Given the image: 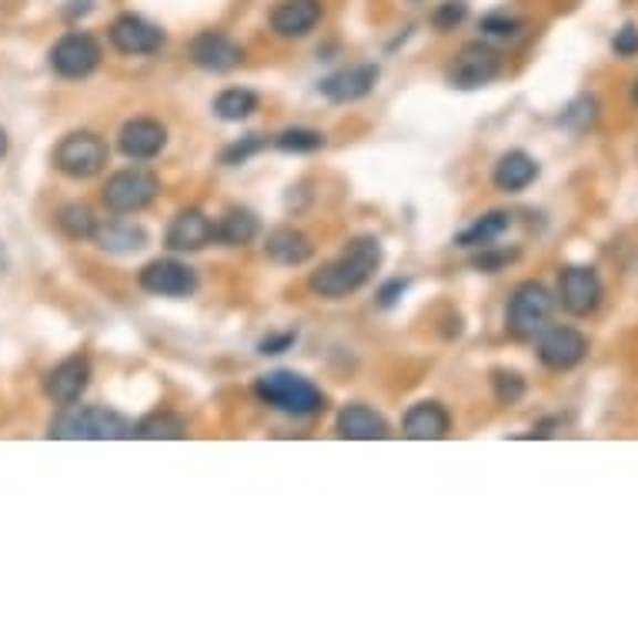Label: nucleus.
<instances>
[{
    "label": "nucleus",
    "instance_id": "obj_1",
    "mask_svg": "<svg viewBox=\"0 0 638 638\" xmlns=\"http://www.w3.org/2000/svg\"><path fill=\"white\" fill-rule=\"evenodd\" d=\"M378 268H381V241L372 234H362L342 251V258H335L325 268H317L307 278V287L322 297H348L358 287H365Z\"/></svg>",
    "mask_w": 638,
    "mask_h": 638
},
{
    "label": "nucleus",
    "instance_id": "obj_2",
    "mask_svg": "<svg viewBox=\"0 0 638 638\" xmlns=\"http://www.w3.org/2000/svg\"><path fill=\"white\" fill-rule=\"evenodd\" d=\"M48 438H61V441H117V438H134V425L107 408H74L67 405L54 421Z\"/></svg>",
    "mask_w": 638,
    "mask_h": 638
},
{
    "label": "nucleus",
    "instance_id": "obj_3",
    "mask_svg": "<svg viewBox=\"0 0 638 638\" xmlns=\"http://www.w3.org/2000/svg\"><path fill=\"white\" fill-rule=\"evenodd\" d=\"M254 395L261 398V405L281 411V415H294V418H307L314 411L325 408V395L317 385H311L307 378L294 375V372H271L261 375L254 381Z\"/></svg>",
    "mask_w": 638,
    "mask_h": 638
},
{
    "label": "nucleus",
    "instance_id": "obj_4",
    "mask_svg": "<svg viewBox=\"0 0 638 638\" xmlns=\"http://www.w3.org/2000/svg\"><path fill=\"white\" fill-rule=\"evenodd\" d=\"M552 294L545 284L538 281H522L512 297H509V311H505V328L512 338L519 342H532L548 328V317H552Z\"/></svg>",
    "mask_w": 638,
    "mask_h": 638
},
{
    "label": "nucleus",
    "instance_id": "obj_5",
    "mask_svg": "<svg viewBox=\"0 0 638 638\" xmlns=\"http://www.w3.org/2000/svg\"><path fill=\"white\" fill-rule=\"evenodd\" d=\"M107 144L94 130H71L54 147V168L74 181H87L107 168Z\"/></svg>",
    "mask_w": 638,
    "mask_h": 638
},
{
    "label": "nucleus",
    "instance_id": "obj_6",
    "mask_svg": "<svg viewBox=\"0 0 638 638\" xmlns=\"http://www.w3.org/2000/svg\"><path fill=\"white\" fill-rule=\"evenodd\" d=\"M157 191H161V181H157L150 171H144V168H124V171H117V175L107 178L101 198H104L107 211H114V215H137V211H144V208L154 205Z\"/></svg>",
    "mask_w": 638,
    "mask_h": 638
},
{
    "label": "nucleus",
    "instance_id": "obj_7",
    "mask_svg": "<svg viewBox=\"0 0 638 638\" xmlns=\"http://www.w3.org/2000/svg\"><path fill=\"white\" fill-rule=\"evenodd\" d=\"M101 64V44L87 31H67L54 48H51V67L64 81H81L91 77Z\"/></svg>",
    "mask_w": 638,
    "mask_h": 638
},
{
    "label": "nucleus",
    "instance_id": "obj_8",
    "mask_svg": "<svg viewBox=\"0 0 638 638\" xmlns=\"http://www.w3.org/2000/svg\"><path fill=\"white\" fill-rule=\"evenodd\" d=\"M502 74V57L489 44H468L448 67V84L458 91H478Z\"/></svg>",
    "mask_w": 638,
    "mask_h": 638
},
{
    "label": "nucleus",
    "instance_id": "obj_9",
    "mask_svg": "<svg viewBox=\"0 0 638 638\" xmlns=\"http://www.w3.org/2000/svg\"><path fill=\"white\" fill-rule=\"evenodd\" d=\"M137 284L154 297H188L198 291V274H195V268H188L175 258H157L140 268Z\"/></svg>",
    "mask_w": 638,
    "mask_h": 638
},
{
    "label": "nucleus",
    "instance_id": "obj_10",
    "mask_svg": "<svg viewBox=\"0 0 638 638\" xmlns=\"http://www.w3.org/2000/svg\"><path fill=\"white\" fill-rule=\"evenodd\" d=\"M107 38H111V48L127 54V57H140V54H157L165 48V31L144 21L140 14H121L114 18V24L107 28Z\"/></svg>",
    "mask_w": 638,
    "mask_h": 638
},
{
    "label": "nucleus",
    "instance_id": "obj_11",
    "mask_svg": "<svg viewBox=\"0 0 638 638\" xmlns=\"http://www.w3.org/2000/svg\"><path fill=\"white\" fill-rule=\"evenodd\" d=\"M588 338L575 328H545L538 335V362L552 372H572L585 362Z\"/></svg>",
    "mask_w": 638,
    "mask_h": 638
},
{
    "label": "nucleus",
    "instance_id": "obj_12",
    "mask_svg": "<svg viewBox=\"0 0 638 638\" xmlns=\"http://www.w3.org/2000/svg\"><path fill=\"white\" fill-rule=\"evenodd\" d=\"M558 294H562V307L575 317L592 314L602 304V278L595 274V268H565L558 278Z\"/></svg>",
    "mask_w": 638,
    "mask_h": 638
},
{
    "label": "nucleus",
    "instance_id": "obj_13",
    "mask_svg": "<svg viewBox=\"0 0 638 638\" xmlns=\"http://www.w3.org/2000/svg\"><path fill=\"white\" fill-rule=\"evenodd\" d=\"M165 144H168V127L154 117H134L117 134V147L130 161H150V157L165 150Z\"/></svg>",
    "mask_w": 638,
    "mask_h": 638
},
{
    "label": "nucleus",
    "instance_id": "obj_14",
    "mask_svg": "<svg viewBox=\"0 0 638 638\" xmlns=\"http://www.w3.org/2000/svg\"><path fill=\"white\" fill-rule=\"evenodd\" d=\"M244 61V51L238 41H231L221 31H205L191 41V64L208 74H228Z\"/></svg>",
    "mask_w": 638,
    "mask_h": 638
},
{
    "label": "nucleus",
    "instance_id": "obj_15",
    "mask_svg": "<svg viewBox=\"0 0 638 638\" xmlns=\"http://www.w3.org/2000/svg\"><path fill=\"white\" fill-rule=\"evenodd\" d=\"M91 385V362L74 355V358H64L61 365H54L44 378V391L54 405H74L81 401V395L87 391Z\"/></svg>",
    "mask_w": 638,
    "mask_h": 638
},
{
    "label": "nucleus",
    "instance_id": "obj_16",
    "mask_svg": "<svg viewBox=\"0 0 638 638\" xmlns=\"http://www.w3.org/2000/svg\"><path fill=\"white\" fill-rule=\"evenodd\" d=\"M165 241L171 251H188V254L205 251L215 241V221L198 208H185L171 218Z\"/></svg>",
    "mask_w": 638,
    "mask_h": 638
},
{
    "label": "nucleus",
    "instance_id": "obj_17",
    "mask_svg": "<svg viewBox=\"0 0 638 638\" xmlns=\"http://www.w3.org/2000/svg\"><path fill=\"white\" fill-rule=\"evenodd\" d=\"M378 77H381L378 64H355V67H345L338 74H332L328 81H322V87H317V91H322L335 104H355V101H362V97H368L375 91Z\"/></svg>",
    "mask_w": 638,
    "mask_h": 638
},
{
    "label": "nucleus",
    "instance_id": "obj_18",
    "mask_svg": "<svg viewBox=\"0 0 638 638\" xmlns=\"http://www.w3.org/2000/svg\"><path fill=\"white\" fill-rule=\"evenodd\" d=\"M317 24H322V4L317 0H281L271 14V31L284 41L307 38Z\"/></svg>",
    "mask_w": 638,
    "mask_h": 638
},
{
    "label": "nucleus",
    "instance_id": "obj_19",
    "mask_svg": "<svg viewBox=\"0 0 638 638\" xmlns=\"http://www.w3.org/2000/svg\"><path fill=\"white\" fill-rule=\"evenodd\" d=\"M401 431L411 441H438V438H448L451 415L438 401H418V405L408 408V415L401 421Z\"/></svg>",
    "mask_w": 638,
    "mask_h": 638
},
{
    "label": "nucleus",
    "instance_id": "obj_20",
    "mask_svg": "<svg viewBox=\"0 0 638 638\" xmlns=\"http://www.w3.org/2000/svg\"><path fill=\"white\" fill-rule=\"evenodd\" d=\"M538 175H542V168H538V161H535L532 154H525V150H509V154L499 157V165H495V171H492V181H495L499 191L519 195V191H525L529 185H535Z\"/></svg>",
    "mask_w": 638,
    "mask_h": 638
},
{
    "label": "nucleus",
    "instance_id": "obj_21",
    "mask_svg": "<svg viewBox=\"0 0 638 638\" xmlns=\"http://www.w3.org/2000/svg\"><path fill=\"white\" fill-rule=\"evenodd\" d=\"M264 254H268V261H274L281 268H301L311 261L314 244L307 241V234H301L294 228H274L264 241Z\"/></svg>",
    "mask_w": 638,
    "mask_h": 638
},
{
    "label": "nucleus",
    "instance_id": "obj_22",
    "mask_svg": "<svg viewBox=\"0 0 638 638\" xmlns=\"http://www.w3.org/2000/svg\"><path fill=\"white\" fill-rule=\"evenodd\" d=\"M335 428H338V438H348V441H381V438H388V421L368 405L342 408Z\"/></svg>",
    "mask_w": 638,
    "mask_h": 638
},
{
    "label": "nucleus",
    "instance_id": "obj_23",
    "mask_svg": "<svg viewBox=\"0 0 638 638\" xmlns=\"http://www.w3.org/2000/svg\"><path fill=\"white\" fill-rule=\"evenodd\" d=\"M91 241L101 248V251H111V254H134L147 244V231L140 224H127V221H111V224H97Z\"/></svg>",
    "mask_w": 638,
    "mask_h": 638
},
{
    "label": "nucleus",
    "instance_id": "obj_24",
    "mask_svg": "<svg viewBox=\"0 0 638 638\" xmlns=\"http://www.w3.org/2000/svg\"><path fill=\"white\" fill-rule=\"evenodd\" d=\"M261 224L251 211L244 208H231L218 224H215V241H221L224 248H244L258 238Z\"/></svg>",
    "mask_w": 638,
    "mask_h": 638
},
{
    "label": "nucleus",
    "instance_id": "obj_25",
    "mask_svg": "<svg viewBox=\"0 0 638 638\" xmlns=\"http://www.w3.org/2000/svg\"><path fill=\"white\" fill-rule=\"evenodd\" d=\"M509 228H512V215H509V211H492V215H485V218H478L471 228H464V231L454 238V244H458V248H489V244H495Z\"/></svg>",
    "mask_w": 638,
    "mask_h": 638
},
{
    "label": "nucleus",
    "instance_id": "obj_26",
    "mask_svg": "<svg viewBox=\"0 0 638 638\" xmlns=\"http://www.w3.org/2000/svg\"><path fill=\"white\" fill-rule=\"evenodd\" d=\"M134 438H147V441H178L188 438V421L175 411H157L147 415L144 421L134 425Z\"/></svg>",
    "mask_w": 638,
    "mask_h": 638
},
{
    "label": "nucleus",
    "instance_id": "obj_27",
    "mask_svg": "<svg viewBox=\"0 0 638 638\" xmlns=\"http://www.w3.org/2000/svg\"><path fill=\"white\" fill-rule=\"evenodd\" d=\"M258 111V94L248 91V87H228L215 97V114L228 124H238V121H248L251 114Z\"/></svg>",
    "mask_w": 638,
    "mask_h": 638
},
{
    "label": "nucleus",
    "instance_id": "obj_28",
    "mask_svg": "<svg viewBox=\"0 0 638 638\" xmlns=\"http://www.w3.org/2000/svg\"><path fill=\"white\" fill-rule=\"evenodd\" d=\"M57 228H61L71 241H84V238L94 234L97 218H94V211H91L87 205H64V208L57 211Z\"/></svg>",
    "mask_w": 638,
    "mask_h": 638
},
{
    "label": "nucleus",
    "instance_id": "obj_29",
    "mask_svg": "<svg viewBox=\"0 0 638 638\" xmlns=\"http://www.w3.org/2000/svg\"><path fill=\"white\" fill-rule=\"evenodd\" d=\"M274 147L284 154H311V150H322L325 147V134L322 130H311V127H287L274 137Z\"/></svg>",
    "mask_w": 638,
    "mask_h": 638
},
{
    "label": "nucleus",
    "instance_id": "obj_30",
    "mask_svg": "<svg viewBox=\"0 0 638 638\" xmlns=\"http://www.w3.org/2000/svg\"><path fill=\"white\" fill-rule=\"evenodd\" d=\"M492 388H495L499 405H519V401L525 398V391H529L525 378H522L519 372H505V368H499V372L492 375Z\"/></svg>",
    "mask_w": 638,
    "mask_h": 638
},
{
    "label": "nucleus",
    "instance_id": "obj_31",
    "mask_svg": "<svg viewBox=\"0 0 638 638\" xmlns=\"http://www.w3.org/2000/svg\"><path fill=\"white\" fill-rule=\"evenodd\" d=\"M519 31H522V21L512 18L509 11H495V14H485V18H482V34H485V38L512 41V38H519Z\"/></svg>",
    "mask_w": 638,
    "mask_h": 638
},
{
    "label": "nucleus",
    "instance_id": "obj_32",
    "mask_svg": "<svg viewBox=\"0 0 638 638\" xmlns=\"http://www.w3.org/2000/svg\"><path fill=\"white\" fill-rule=\"evenodd\" d=\"M264 147H268V137H261V134H248V137L234 140V144L221 154V161H224L228 168H234V165H244L248 157H254V154L264 150Z\"/></svg>",
    "mask_w": 638,
    "mask_h": 638
},
{
    "label": "nucleus",
    "instance_id": "obj_33",
    "mask_svg": "<svg viewBox=\"0 0 638 638\" xmlns=\"http://www.w3.org/2000/svg\"><path fill=\"white\" fill-rule=\"evenodd\" d=\"M464 18H468V4H464V0H444V4H438V8L431 11V24H435L441 34L454 31Z\"/></svg>",
    "mask_w": 638,
    "mask_h": 638
},
{
    "label": "nucleus",
    "instance_id": "obj_34",
    "mask_svg": "<svg viewBox=\"0 0 638 638\" xmlns=\"http://www.w3.org/2000/svg\"><path fill=\"white\" fill-rule=\"evenodd\" d=\"M495 244H489V248H482V254L474 258V268L478 271H499V268H505V264H512L515 258H519V251H492Z\"/></svg>",
    "mask_w": 638,
    "mask_h": 638
},
{
    "label": "nucleus",
    "instance_id": "obj_35",
    "mask_svg": "<svg viewBox=\"0 0 638 638\" xmlns=\"http://www.w3.org/2000/svg\"><path fill=\"white\" fill-rule=\"evenodd\" d=\"M611 51H615L618 57H635V54H638V24H625L621 31H615Z\"/></svg>",
    "mask_w": 638,
    "mask_h": 638
},
{
    "label": "nucleus",
    "instance_id": "obj_36",
    "mask_svg": "<svg viewBox=\"0 0 638 638\" xmlns=\"http://www.w3.org/2000/svg\"><path fill=\"white\" fill-rule=\"evenodd\" d=\"M294 342H297V335H294V332H284V335H271V338H264L258 348H261V355H281V352H287Z\"/></svg>",
    "mask_w": 638,
    "mask_h": 638
},
{
    "label": "nucleus",
    "instance_id": "obj_37",
    "mask_svg": "<svg viewBox=\"0 0 638 638\" xmlns=\"http://www.w3.org/2000/svg\"><path fill=\"white\" fill-rule=\"evenodd\" d=\"M405 291H408V281L395 278V281H388V284L378 291V304H381V307H391V304H395Z\"/></svg>",
    "mask_w": 638,
    "mask_h": 638
},
{
    "label": "nucleus",
    "instance_id": "obj_38",
    "mask_svg": "<svg viewBox=\"0 0 638 638\" xmlns=\"http://www.w3.org/2000/svg\"><path fill=\"white\" fill-rule=\"evenodd\" d=\"M555 425H558V421H555V418H548V421H542V425H535V428L529 431V438H548Z\"/></svg>",
    "mask_w": 638,
    "mask_h": 638
},
{
    "label": "nucleus",
    "instance_id": "obj_39",
    "mask_svg": "<svg viewBox=\"0 0 638 638\" xmlns=\"http://www.w3.org/2000/svg\"><path fill=\"white\" fill-rule=\"evenodd\" d=\"M4 154H8V134L0 130V157H4Z\"/></svg>",
    "mask_w": 638,
    "mask_h": 638
},
{
    "label": "nucleus",
    "instance_id": "obj_40",
    "mask_svg": "<svg viewBox=\"0 0 638 638\" xmlns=\"http://www.w3.org/2000/svg\"><path fill=\"white\" fill-rule=\"evenodd\" d=\"M631 101L638 104V81H635V91H631Z\"/></svg>",
    "mask_w": 638,
    "mask_h": 638
}]
</instances>
